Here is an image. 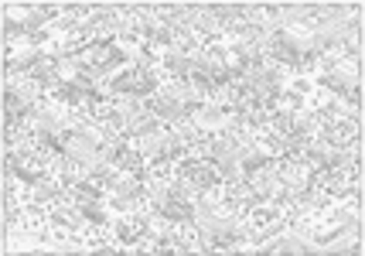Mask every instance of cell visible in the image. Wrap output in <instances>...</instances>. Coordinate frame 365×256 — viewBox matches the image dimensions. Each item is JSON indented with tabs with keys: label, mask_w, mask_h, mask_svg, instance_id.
<instances>
[{
	"label": "cell",
	"mask_w": 365,
	"mask_h": 256,
	"mask_svg": "<svg viewBox=\"0 0 365 256\" xmlns=\"http://www.w3.org/2000/svg\"><path fill=\"white\" fill-rule=\"evenodd\" d=\"M178 178L181 181H188L191 188H212V185H222L225 178H222V171L212 164V160H181L178 164Z\"/></svg>",
	"instance_id": "1"
}]
</instances>
